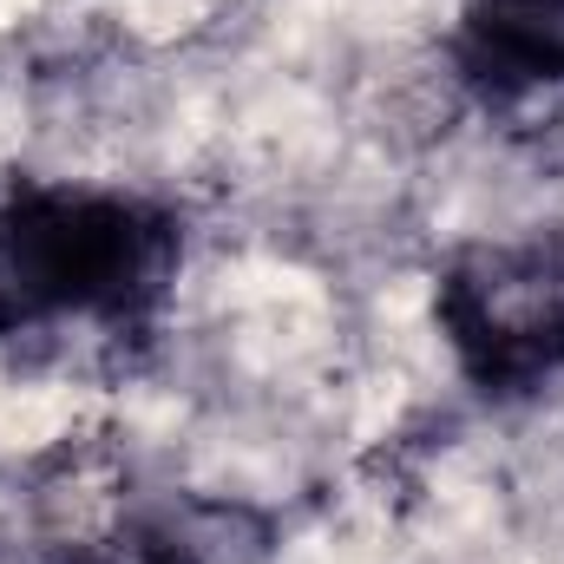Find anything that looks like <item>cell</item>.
<instances>
[{"label": "cell", "mask_w": 564, "mask_h": 564, "mask_svg": "<svg viewBox=\"0 0 564 564\" xmlns=\"http://www.w3.org/2000/svg\"><path fill=\"white\" fill-rule=\"evenodd\" d=\"M433 335L479 401L564 381V217L466 237L433 270Z\"/></svg>", "instance_id": "obj_2"}, {"label": "cell", "mask_w": 564, "mask_h": 564, "mask_svg": "<svg viewBox=\"0 0 564 564\" xmlns=\"http://www.w3.org/2000/svg\"><path fill=\"white\" fill-rule=\"evenodd\" d=\"M184 276V217L144 191L13 177L0 184V341H99L158 335Z\"/></svg>", "instance_id": "obj_1"}, {"label": "cell", "mask_w": 564, "mask_h": 564, "mask_svg": "<svg viewBox=\"0 0 564 564\" xmlns=\"http://www.w3.org/2000/svg\"><path fill=\"white\" fill-rule=\"evenodd\" d=\"M453 79L486 112H539L564 99V0H459L446 40Z\"/></svg>", "instance_id": "obj_3"}]
</instances>
